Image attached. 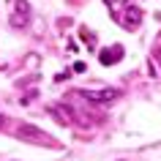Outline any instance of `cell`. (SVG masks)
<instances>
[{
  "label": "cell",
  "mask_w": 161,
  "mask_h": 161,
  "mask_svg": "<svg viewBox=\"0 0 161 161\" xmlns=\"http://www.w3.org/2000/svg\"><path fill=\"white\" fill-rule=\"evenodd\" d=\"M87 101H96V104H109L118 98V90H112V87H104V90H82Z\"/></svg>",
  "instance_id": "7a4b0ae2"
},
{
  "label": "cell",
  "mask_w": 161,
  "mask_h": 161,
  "mask_svg": "<svg viewBox=\"0 0 161 161\" xmlns=\"http://www.w3.org/2000/svg\"><path fill=\"white\" fill-rule=\"evenodd\" d=\"M104 3H107L112 19H115L120 27H126V30H136V27H139V22H142V11L131 8L128 0H104Z\"/></svg>",
  "instance_id": "6da1fadb"
},
{
  "label": "cell",
  "mask_w": 161,
  "mask_h": 161,
  "mask_svg": "<svg viewBox=\"0 0 161 161\" xmlns=\"http://www.w3.org/2000/svg\"><path fill=\"white\" fill-rule=\"evenodd\" d=\"M3 123H6V118H3V115H0V126H3Z\"/></svg>",
  "instance_id": "277c9868"
},
{
  "label": "cell",
  "mask_w": 161,
  "mask_h": 161,
  "mask_svg": "<svg viewBox=\"0 0 161 161\" xmlns=\"http://www.w3.org/2000/svg\"><path fill=\"white\" fill-rule=\"evenodd\" d=\"M98 60H101L104 66H115V63H120L123 60V47H109V49H101V55H98Z\"/></svg>",
  "instance_id": "3957f363"
}]
</instances>
